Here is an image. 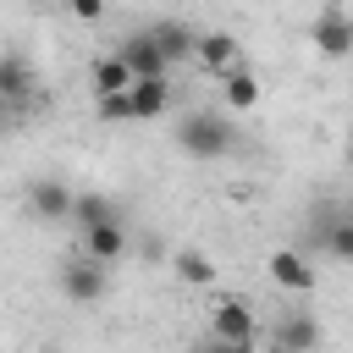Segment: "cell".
Returning a JSON list of instances; mask_svg holds the SVG:
<instances>
[{
	"mask_svg": "<svg viewBox=\"0 0 353 353\" xmlns=\"http://www.w3.org/2000/svg\"><path fill=\"white\" fill-rule=\"evenodd\" d=\"M72 17H83V22H99V17H105V0H72Z\"/></svg>",
	"mask_w": 353,
	"mask_h": 353,
	"instance_id": "ffe728a7",
	"label": "cell"
},
{
	"mask_svg": "<svg viewBox=\"0 0 353 353\" xmlns=\"http://www.w3.org/2000/svg\"><path fill=\"white\" fill-rule=\"evenodd\" d=\"M314 44H320V55H331V61H342L347 55V44H353V28H347V17H342V6H325L320 17H314V33H309Z\"/></svg>",
	"mask_w": 353,
	"mask_h": 353,
	"instance_id": "52a82bcc",
	"label": "cell"
},
{
	"mask_svg": "<svg viewBox=\"0 0 353 353\" xmlns=\"http://www.w3.org/2000/svg\"><path fill=\"white\" fill-rule=\"evenodd\" d=\"M138 254H143V259H165V243L149 232V237H138Z\"/></svg>",
	"mask_w": 353,
	"mask_h": 353,
	"instance_id": "44dd1931",
	"label": "cell"
},
{
	"mask_svg": "<svg viewBox=\"0 0 353 353\" xmlns=\"http://www.w3.org/2000/svg\"><path fill=\"white\" fill-rule=\"evenodd\" d=\"M193 55L204 61V72L221 77L226 66H237V39H232V33H199V39H193Z\"/></svg>",
	"mask_w": 353,
	"mask_h": 353,
	"instance_id": "30bf717a",
	"label": "cell"
},
{
	"mask_svg": "<svg viewBox=\"0 0 353 353\" xmlns=\"http://www.w3.org/2000/svg\"><path fill=\"white\" fill-rule=\"evenodd\" d=\"M210 331H215L221 347H254V342H259L254 309H248L243 298H221V303L210 309Z\"/></svg>",
	"mask_w": 353,
	"mask_h": 353,
	"instance_id": "7a4b0ae2",
	"label": "cell"
},
{
	"mask_svg": "<svg viewBox=\"0 0 353 353\" xmlns=\"http://www.w3.org/2000/svg\"><path fill=\"white\" fill-rule=\"evenodd\" d=\"M149 39L160 44V55H165V61H188V55H193V39H199V33H193L188 22H160V28H149Z\"/></svg>",
	"mask_w": 353,
	"mask_h": 353,
	"instance_id": "5bb4252c",
	"label": "cell"
},
{
	"mask_svg": "<svg viewBox=\"0 0 353 353\" xmlns=\"http://www.w3.org/2000/svg\"><path fill=\"white\" fill-rule=\"evenodd\" d=\"M265 270H270V281L287 287V292H314V265H309L298 248H276V254L265 259Z\"/></svg>",
	"mask_w": 353,
	"mask_h": 353,
	"instance_id": "8992f818",
	"label": "cell"
},
{
	"mask_svg": "<svg viewBox=\"0 0 353 353\" xmlns=\"http://www.w3.org/2000/svg\"><path fill=\"white\" fill-rule=\"evenodd\" d=\"M99 116H105V121H132V116H127V88H121V94H99Z\"/></svg>",
	"mask_w": 353,
	"mask_h": 353,
	"instance_id": "d6986e66",
	"label": "cell"
},
{
	"mask_svg": "<svg viewBox=\"0 0 353 353\" xmlns=\"http://www.w3.org/2000/svg\"><path fill=\"white\" fill-rule=\"evenodd\" d=\"M39 83H33V66L28 55H0V99H28Z\"/></svg>",
	"mask_w": 353,
	"mask_h": 353,
	"instance_id": "4fadbf2b",
	"label": "cell"
},
{
	"mask_svg": "<svg viewBox=\"0 0 353 353\" xmlns=\"http://www.w3.org/2000/svg\"><path fill=\"white\" fill-rule=\"evenodd\" d=\"M325 248L336 259H353V221H325Z\"/></svg>",
	"mask_w": 353,
	"mask_h": 353,
	"instance_id": "ac0fdd59",
	"label": "cell"
},
{
	"mask_svg": "<svg viewBox=\"0 0 353 353\" xmlns=\"http://www.w3.org/2000/svg\"><path fill=\"white\" fill-rule=\"evenodd\" d=\"M61 292L72 298V303H99L105 298V265L99 259H66L61 265Z\"/></svg>",
	"mask_w": 353,
	"mask_h": 353,
	"instance_id": "3957f363",
	"label": "cell"
},
{
	"mask_svg": "<svg viewBox=\"0 0 353 353\" xmlns=\"http://www.w3.org/2000/svg\"><path fill=\"white\" fill-rule=\"evenodd\" d=\"M232 143H237V127L221 110H188L176 121V149L193 160H221V154H232Z\"/></svg>",
	"mask_w": 353,
	"mask_h": 353,
	"instance_id": "6da1fadb",
	"label": "cell"
},
{
	"mask_svg": "<svg viewBox=\"0 0 353 353\" xmlns=\"http://www.w3.org/2000/svg\"><path fill=\"white\" fill-rule=\"evenodd\" d=\"M127 83H132V72H127V61H121L116 50L99 55V61L88 66V88H94V94H121Z\"/></svg>",
	"mask_w": 353,
	"mask_h": 353,
	"instance_id": "7c38bea8",
	"label": "cell"
},
{
	"mask_svg": "<svg viewBox=\"0 0 353 353\" xmlns=\"http://www.w3.org/2000/svg\"><path fill=\"white\" fill-rule=\"evenodd\" d=\"M171 265H176V276H182L188 287H210V281H215V265H210L204 248H176Z\"/></svg>",
	"mask_w": 353,
	"mask_h": 353,
	"instance_id": "9a60e30c",
	"label": "cell"
},
{
	"mask_svg": "<svg viewBox=\"0 0 353 353\" xmlns=\"http://www.w3.org/2000/svg\"><path fill=\"white\" fill-rule=\"evenodd\" d=\"M127 248H132V243H127V226H121V215H116V221H94V226H83V254H88V259H99V265H116Z\"/></svg>",
	"mask_w": 353,
	"mask_h": 353,
	"instance_id": "5b68a950",
	"label": "cell"
},
{
	"mask_svg": "<svg viewBox=\"0 0 353 353\" xmlns=\"http://www.w3.org/2000/svg\"><path fill=\"white\" fill-rule=\"evenodd\" d=\"M171 110V83L165 77H132L127 83V116L132 121H160Z\"/></svg>",
	"mask_w": 353,
	"mask_h": 353,
	"instance_id": "277c9868",
	"label": "cell"
},
{
	"mask_svg": "<svg viewBox=\"0 0 353 353\" xmlns=\"http://www.w3.org/2000/svg\"><path fill=\"white\" fill-rule=\"evenodd\" d=\"M221 99H226L232 110H254V105H259V77H254L248 66H226V72H221Z\"/></svg>",
	"mask_w": 353,
	"mask_h": 353,
	"instance_id": "8fae6325",
	"label": "cell"
},
{
	"mask_svg": "<svg viewBox=\"0 0 353 353\" xmlns=\"http://www.w3.org/2000/svg\"><path fill=\"white\" fill-rule=\"evenodd\" d=\"M72 221L77 226H94V221H116V204L105 193H72Z\"/></svg>",
	"mask_w": 353,
	"mask_h": 353,
	"instance_id": "2e32d148",
	"label": "cell"
},
{
	"mask_svg": "<svg viewBox=\"0 0 353 353\" xmlns=\"http://www.w3.org/2000/svg\"><path fill=\"white\" fill-rule=\"evenodd\" d=\"M28 204H33V215H39V221H72V188H66V182H55V176L33 182V188H28Z\"/></svg>",
	"mask_w": 353,
	"mask_h": 353,
	"instance_id": "9c48e42d",
	"label": "cell"
},
{
	"mask_svg": "<svg viewBox=\"0 0 353 353\" xmlns=\"http://www.w3.org/2000/svg\"><path fill=\"white\" fill-rule=\"evenodd\" d=\"M116 55L127 61V72H132V77H165V66H171L149 33H132V39H121V50H116Z\"/></svg>",
	"mask_w": 353,
	"mask_h": 353,
	"instance_id": "ba28073f",
	"label": "cell"
},
{
	"mask_svg": "<svg viewBox=\"0 0 353 353\" xmlns=\"http://www.w3.org/2000/svg\"><path fill=\"white\" fill-rule=\"evenodd\" d=\"M314 342H320V331H314V320H303V314L281 320V331H276V347H287V353H298V347H314Z\"/></svg>",
	"mask_w": 353,
	"mask_h": 353,
	"instance_id": "e0dca14e",
	"label": "cell"
}]
</instances>
